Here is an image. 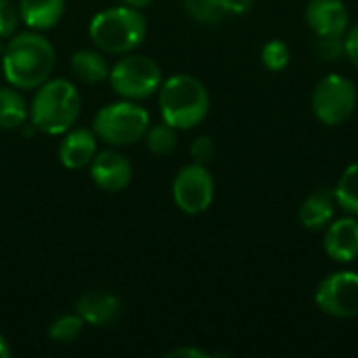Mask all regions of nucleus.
I'll return each instance as SVG.
<instances>
[{"instance_id":"obj_15","label":"nucleus","mask_w":358,"mask_h":358,"mask_svg":"<svg viewBox=\"0 0 358 358\" xmlns=\"http://www.w3.org/2000/svg\"><path fill=\"white\" fill-rule=\"evenodd\" d=\"M76 313L84 319V323L101 327L120 315V300L107 292H88L78 298Z\"/></svg>"},{"instance_id":"obj_17","label":"nucleus","mask_w":358,"mask_h":358,"mask_svg":"<svg viewBox=\"0 0 358 358\" xmlns=\"http://www.w3.org/2000/svg\"><path fill=\"white\" fill-rule=\"evenodd\" d=\"M109 65L96 50H76L71 57V73L84 84H99L109 78Z\"/></svg>"},{"instance_id":"obj_1","label":"nucleus","mask_w":358,"mask_h":358,"mask_svg":"<svg viewBox=\"0 0 358 358\" xmlns=\"http://www.w3.org/2000/svg\"><path fill=\"white\" fill-rule=\"evenodd\" d=\"M55 69V48L38 31L10 36L2 52V71L10 86L31 90L50 80Z\"/></svg>"},{"instance_id":"obj_23","label":"nucleus","mask_w":358,"mask_h":358,"mask_svg":"<svg viewBox=\"0 0 358 358\" xmlns=\"http://www.w3.org/2000/svg\"><path fill=\"white\" fill-rule=\"evenodd\" d=\"M260 59H262V63H264V67L268 71H281V69H285L289 65L292 52H289V46L283 40H268L262 46Z\"/></svg>"},{"instance_id":"obj_22","label":"nucleus","mask_w":358,"mask_h":358,"mask_svg":"<svg viewBox=\"0 0 358 358\" xmlns=\"http://www.w3.org/2000/svg\"><path fill=\"white\" fill-rule=\"evenodd\" d=\"M84 329V319L76 313V315H63L57 321H52L50 329H48V338L57 344H71L80 338Z\"/></svg>"},{"instance_id":"obj_24","label":"nucleus","mask_w":358,"mask_h":358,"mask_svg":"<svg viewBox=\"0 0 358 358\" xmlns=\"http://www.w3.org/2000/svg\"><path fill=\"white\" fill-rule=\"evenodd\" d=\"M315 55L323 63H336V61H340L342 57H346L344 36H317Z\"/></svg>"},{"instance_id":"obj_9","label":"nucleus","mask_w":358,"mask_h":358,"mask_svg":"<svg viewBox=\"0 0 358 358\" xmlns=\"http://www.w3.org/2000/svg\"><path fill=\"white\" fill-rule=\"evenodd\" d=\"M172 197L185 214H203L214 201V176L201 164L185 166L172 182Z\"/></svg>"},{"instance_id":"obj_20","label":"nucleus","mask_w":358,"mask_h":358,"mask_svg":"<svg viewBox=\"0 0 358 358\" xmlns=\"http://www.w3.org/2000/svg\"><path fill=\"white\" fill-rule=\"evenodd\" d=\"M185 10L199 23L214 25L229 15L227 0H182Z\"/></svg>"},{"instance_id":"obj_29","label":"nucleus","mask_w":358,"mask_h":358,"mask_svg":"<svg viewBox=\"0 0 358 358\" xmlns=\"http://www.w3.org/2000/svg\"><path fill=\"white\" fill-rule=\"evenodd\" d=\"M252 6H254V0H227V8L233 15H243L252 10Z\"/></svg>"},{"instance_id":"obj_11","label":"nucleus","mask_w":358,"mask_h":358,"mask_svg":"<svg viewBox=\"0 0 358 358\" xmlns=\"http://www.w3.org/2000/svg\"><path fill=\"white\" fill-rule=\"evenodd\" d=\"M306 23L315 36H344L350 27V13L342 0H308Z\"/></svg>"},{"instance_id":"obj_4","label":"nucleus","mask_w":358,"mask_h":358,"mask_svg":"<svg viewBox=\"0 0 358 358\" xmlns=\"http://www.w3.org/2000/svg\"><path fill=\"white\" fill-rule=\"evenodd\" d=\"M96 48L109 55H126L138 48L147 36V19L138 8L113 6L96 13L88 27Z\"/></svg>"},{"instance_id":"obj_27","label":"nucleus","mask_w":358,"mask_h":358,"mask_svg":"<svg viewBox=\"0 0 358 358\" xmlns=\"http://www.w3.org/2000/svg\"><path fill=\"white\" fill-rule=\"evenodd\" d=\"M344 50H346L348 61L358 67V23L348 27V31L344 34Z\"/></svg>"},{"instance_id":"obj_13","label":"nucleus","mask_w":358,"mask_h":358,"mask_svg":"<svg viewBox=\"0 0 358 358\" xmlns=\"http://www.w3.org/2000/svg\"><path fill=\"white\" fill-rule=\"evenodd\" d=\"M96 141H99V136L94 134V130H88V128L67 130L65 138L59 145L61 164L67 170H80V168L88 166L99 151Z\"/></svg>"},{"instance_id":"obj_5","label":"nucleus","mask_w":358,"mask_h":358,"mask_svg":"<svg viewBox=\"0 0 358 358\" xmlns=\"http://www.w3.org/2000/svg\"><path fill=\"white\" fill-rule=\"evenodd\" d=\"M151 126L149 111L134 101H117L111 105H105L92 122L94 134L113 147H126L141 138H145L147 130Z\"/></svg>"},{"instance_id":"obj_14","label":"nucleus","mask_w":358,"mask_h":358,"mask_svg":"<svg viewBox=\"0 0 358 358\" xmlns=\"http://www.w3.org/2000/svg\"><path fill=\"white\" fill-rule=\"evenodd\" d=\"M336 208H338V203H336L334 191L319 189L302 201V206L298 210L300 224L306 231H325L329 227V222L334 220Z\"/></svg>"},{"instance_id":"obj_2","label":"nucleus","mask_w":358,"mask_h":358,"mask_svg":"<svg viewBox=\"0 0 358 358\" xmlns=\"http://www.w3.org/2000/svg\"><path fill=\"white\" fill-rule=\"evenodd\" d=\"M80 111H82L80 90L71 82L63 78H55L38 86L29 107V120L36 130L55 136L71 130V126L80 117Z\"/></svg>"},{"instance_id":"obj_3","label":"nucleus","mask_w":358,"mask_h":358,"mask_svg":"<svg viewBox=\"0 0 358 358\" xmlns=\"http://www.w3.org/2000/svg\"><path fill=\"white\" fill-rule=\"evenodd\" d=\"M159 111L166 124L176 130H191L210 111L208 88L189 73H176L159 86Z\"/></svg>"},{"instance_id":"obj_16","label":"nucleus","mask_w":358,"mask_h":358,"mask_svg":"<svg viewBox=\"0 0 358 358\" xmlns=\"http://www.w3.org/2000/svg\"><path fill=\"white\" fill-rule=\"evenodd\" d=\"M19 15L34 31L50 29L65 15V0H19Z\"/></svg>"},{"instance_id":"obj_28","label":"nucleus","mask_w":358,"mask_h":358,"mask_svg":"<svg viewBox=\"0 0 358 358\" xmlns=\"http://www.w3.org/2000/svg\"><path fill=\"white\" fill-rule=\"evenodd\" d=\"M166 358H210V355L199 348L182 346V348H174V350L166 352Z\"/></svg>"},{"instance_id":"obj_10","label":"nucleus","mask_w":358,"mask_h":358,"mask_svg":"<svg viewBox=\"0 0 358 358\" xmlns=\"http://www.w3.org/2000/svg\"><path fill=\"white\" fill-rule=\"evenodd\" d=\"M90 166V178L94 185L107 193L124 191L132 180V164L126 155L115 149L96 151Z\"/></svg>"},{"instance_id":"obj_30","label":"nucleus","mask_w":358,"mask_h":358,"mask_svg":"<svg viewBox=\"0 0 358 358\" xmlns=\"http://www.w3.org/2000/svg\"><path fill=\"white\" fill-rule=\"evenodd\" d=\"M126 6H132V8H145V6H149L151 4V0H122Z\"/></svg>"},{"instance_id":"obj_19","label":"nucleus","mask_w":358,"mask_h":358,"mask_svg":"<svg viewBox=\"0 0 358 358\" xmlns=\"http://www.w3.org/2000/svg\"><path fill=\"white\" fill-rule=\"evenodd\" d=\"M334 197L338 208L350 216H358V164H350L342 172L334 189Z\"/></svg>"},{"instance_id":"obj_26","label":"nucleus","mask_w":358,"mask_h":358,"mask_svg":"<svg viewBox=\"0 0 358 358\" xmlns=\"http://www.w3.org/2000/svg\"><path fill=\"white\" fill-rule=\"evenodd\" d=\"M216 153V145L212 141V136H197L191 145V157H193V164H201V166H208L212 162Z\"/></svg>"},{"instance_id":"obj_8","label":"nucleus","mask_w":358,"mask_h":358,"mask_svg":"<svg viewBox=\"0 0 358 358\" xmlns=\"http://www.w3.org/2000/svg\"><path fill=\"white\" fill-rule=\"evenodd\" d=\"M315 302L321 313L334 319L358 317V273L338 271L327 275L317 287Z\"/></svg>"},{"instance_id":"obj_25","label":"nucleus","mask_w":358,"mask_h":358,"mask_svg":"<svg viewBox=\"0 0 358 358\" xmlns=\"http://www.w3.org/2000/svg\"><path fill=\"white\" fill-rule=\"evenodd\" d=\"M21 21L19 6L13 0H0V38H10Z\"/></svg>"},{"instance_id":"obj_6","label":"nucleus","mask_w":358,"mask_h":358,"mask_svg":"<svg viewBox=\"0 0 358 358\" xmlns=\"http://www.w3.org/2000/svg\"><path fill=\"white\" fill-rule=\"evenodd\" d=\"M109 84L115 94L128 101H143L155 94L162 86V69L159 65L145 55L126 52L111 69H109Z\"/></svg>"},{"instance_id":"obj_31","label":"nucleus","mask_w":358,"mask_h":358,"mask_svg":"<svg viewBox=\"0 0 358 358\" xmlns=\"http://www.w3.org/2000/svg\"><path fill=\"white\" fill-rule=\"evenodd\" d=\"M10 357V348H8V342L4 340V336H0V358Z\"/></svg>"},{"instance_id":"obj_7","label":"nucleus","mask_w":358,"mask_h":358,"mask_svg":"<svg viewBox=\"0 0 358 358\" xmlns=\"http://www.w3.org/2000/svg\"><path fill=\"white\" fill-rule=\"evenodd\" d=\"M313 111L315 117L325 126L344 124L357 109L358 92L352 80L329 73L313 90Z\"/></svg>"},{"instance_id":"obj_18","label":"nucleus","mask_w":358,"mask_h":358,"mask_svg":"<svg viewBox=\"0 0 358 358\" xmlns=\"http://www.w3.org/2000/svg\"><path fill=\"white\" fill-rule=\"evenodd\" d=\"M29 117V107L17 88H0V128L19 130Z\"/></svg>"},{"instance_id":"obj_21","label":"nucleus","mask_w":358,"mask_h":358,"mask_svg":"<svg viewBox=\"0 0 358 358\" xmlns=\"http://www.w3.org/2000/svg\"><path fill=\"white\" fill-rule=\"evenodd\" d=\"M145 141H147V149L155 155H168L174 151L176 143H178V134H176V128L170 126V124H155V126H149L147 134H145Z\"/></svg>"},{"instance_id":"obj_12","label":"nucleus","mask_w":358,"mask_h":358,"mask_svg":"<svg viewBox=\"0 0 358 358\" xmlns=\"http://www.w3.org/2000/svg\"><path fill=\"white\" fill-rule=\"evenodd\" d=\"M323 250L334 262H355L358 258V216L331 220L325 229Z\"/></svg>"}]
</instances>
